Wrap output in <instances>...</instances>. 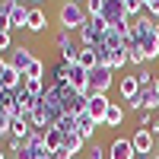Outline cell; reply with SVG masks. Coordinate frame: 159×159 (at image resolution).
<instances>
[{
	"instance_id": "cell-17",
	"label": "cell",
	"mask_w": 159,
	"mask_h": 159,
	"mask_svg": "<svg viewBox=\"0 0 159 159\" xmlns=\"http://www.w3.org/2000/svg\"><path fill=\"white\" fill-rule=\"evenodd\" d=\"M137 99H140V105L147 111H153V108H159V92L153 89V86H147V89H140L137 92Z\"/></svg>"
},
{
	"instance_id": "cell-6",
	"label": "cell",
	"mask_w": 159,
	"mask_h": 159,
	"mask_svg": "<svg viewBox=\"0 0 159 159\" xmlns=\"http://www.w3.org/2000/svg\"><path fill=\"white\" fill-rule=\"evenodd\" d=\"M67 86H73L76 92L89 96V70L80 64H67Z\"/></svg>"
},
{
	"instance_id": "cell-18",
	"label": "cell",
	"mask_w": 159,
	"mask_h": 159,
	"mask_svg": "<svg viewBox=\"0 0 159 159\" xmlns=\"http://www.w3.org/2000/svg\"><path fill=\"white\" fill-rule=\"evenodd\" d=\"M76 64H80V67H86V70H96V67H99L96 48H80V54H76Z\"/></svg>"
},
{
	"instance_id": "cell-26",
	"label": "cell",
	"mask_w": 159,
	"mask_h": 159,
	"mask_svg": "<svg viewBox=\"0 0 159 159\" xmlns=\"http://www.w3.org/2000/svg\"><path fill=\"white\" fill-rule=\"evenodd\" d=\"M156 124V118H153V111H147V108H143L140 115H137V127H143V130H150Z\"/></svg>"
},
{
	"instance_id": "cell-7",
	"label": "cell",
	"mask_w": 159,
	"mask_h": 159,
	"mask_svg": "<svg viewBox=\"0 0 159 159\" xmlns=\"http://www.w3.org/2000/svg\"><path fill=\"white\" fill-rule=\"evenodd\" d=\"M130 143H134V150H137V153H143V156H153V153L159 150L156 137L150 134V130H143V127H137L134 134H130Z\"/></svg>"
},
{
	"instance_id": "cell-21",
	"label": "cell",
	"mask_w": 159,
	"mask_h": 159,
	"mask_svg": "<svg viewBox=\"0 0 159 159\" xmlns=\"http://www.w3.org/2000/svg\"><path fill=\"white\" fill-rule=\"evenodd\" d=\"M127 64H134L137 70H140V67H147V57H143V51H140L137 45H127Z\"/></svg>"
},
{
	"instance_id": "cell-38",
	"label": "cell",
	"mask_w": 159,
	"mask_h": 159,
	"mask_svg": "<svg viewBox=\"0 0 159 159\" xmlns=\"http://www.w3.org/2000/svg\"><path fill=\"white\" fill-rule=\"evenodd\" d=\"M143 3H153V0H143Z\"/></svg>"
},
{
	"instance_id": "cell-1",
	"label": "cell",
	"mask_w": 159,
	"mask_h": 159,
	"mask_svg": "<svg viewBox=\"0 0 159 159\" xmlns=\"http://www.w3.org/2000/svg\"><path fill=\"white\" fill-rule=\"evenodd\" d=\"M127 45H137L143 51L147 64L159 57V19H150L147 13L137 19H130V32H127Z\"/></svg>"
},
{
	"instance_id": "cell-16",
	"label": "cell",
	"mask_w": 159,
	"mask_h": 159,
	"mask_svg": "<svg viewBox=\"0 0 159 159\" xmlns=\"http://www.w3.org/2000/svg\"><path fill=\"white\" fill-rule=\"evenodd\" d=\"M124 108H121V105H118V102H111L108 105V111H105V118H102V127H121L124 124Z\"/></svg>"
},
{
	"instance_id": "cell-33",
	"label": "cell",
	"mask_w": 159,
	"mask_h": 159,
	"mask_svg": "<svg viewBox=\"0 0 159 159\" xmlns=\"http://www.w3.org/2000/svg\"><path fill=\"white\" fill-rule=\"evenodd\" d=\"M153 89H156V92H159V73H156V80H153Z\"/></svg>"
},
{
	"instance_id": "cell-5",
	"label": "cell",
	"mask_w": 159,
	"mask_h": 159,
	"mask_svg": "<svg viewBox=\"0 0 159 159\" xmlns=\"http://www.w3.org/2000/svg\"><path fill=\"white\" fill-rule=\"evenodd\" d=\"M54 45H57V51H61V61L64 64H76V54H80V45L70 38V32H57V38H54Z\"/></svg>"
},
{
	"instance_id": "cell-34",
	"label": "cell",
	"mask_w": 159,
	"mask_h": 159,
	"mask_svg": "<svg viewBox=\"0 0 159 159\" xmlns=\"http://www.w3.org/2000/svg\"><path fill=\"white\" fill-rule=\"evenodd\" d=\"M124 3H143V0H124Z\"/></svg>"
},
{
	"instance_id": "cell-19",
	"label": "cell",
	"mask_w": 159,
	"mask_h": 159,
	"mask_svg": "<svg viewBox=\"0 0 159 159\" xmlns=\"http://www.w3.org/2000/svg\"><path fill=\"white\" fill-rule=\"evenodd\" d=\"M45 147H48V153H57L64 147V134H61L57 127H48L45 130Z\"/></svg>"
},
{
	"instance_id": "cell-3",
	"label": "cell",
	"mask_w": 159,
	"mask_h": 159,
	"mask_svg": "<svg viewBox=\"0 0 159 159\" xmlns=\"http://www.w3.org/2000/svg\"><path fill=\"white\" fill-rule=\"evenodd\" d=\"M105 32H108V25H105L102 16H89L86 25L80 29V48H99L105 42Z\"/></svg>"
},
{
	"instance_id": "cell-24",
	"label": "cell",
	"mask_w": 159,
	"mask_h": 159,
	"mask_svg": "<svg viewBox=\"0 0 159 159\" xmlns=\"http://www.w3.org/2000/svg\"><path fill=\"white\" fill-rule=\"evenodd\" d=\"M57 130H61V134H76V115H64Z\"/></svg>"
},
{
	"instance_id": "cell-36",
	"label": "cell",
	"mask_w": 159,
	"mask_h": 159,
	"mask_svg": "<svg viewBox=\"0 0 159 159\" xmlns=\"http://www.w3.org/2000/svg\"><path fill=\"white\" fill-rule=\"evenodd\" d=\"M153 159H159V150H156V153H153Z\"/></svg>"
},
{
	"instance_id": "cell-10",
	"label": "cell",
	"mask_w": 159,
	"mask_h": 159,
	"mask_svg": "<svg viewBox=\"0 0 159 159\" xmlns=\"http://www.w3.org/2000/svg\"><path fill=\"white\" fill-rule=\"evenodd\" d=\"M96 127H99V121H96L89 111H80V115H76V134L83 137V143H92V140H96Z\"/></svg>"
},
{
	"instance_id": "cell-8",
	"label": "cell",
	"mask_w": 159,
	"mask_h": 159,
	"mask_svg": "<svg viewBox=\"0 0 159 159\" xmlns=\"http://www.w3.org/2000/svg\"><path fill=\"white\" fill-rule=\"evenodd\" d=\"M108 159H137V150H134V143H130V137H115L108 143Z\"/></svg>"
},
{
	"instance_id": "cell-25",
	"label": "cell",
	"mask_w": 159,
	"mask_h": 159,
	"mask_svg": "<svg viewBox=\"0 0 159 159\" xmlns=\"http://www.w3.org/2000/svg\"><path fill=\"white\" fill-rule=\"evenodd\" d=\"M0 29H3V32H13V29H10V0H0Z\"/></svg>"
},
{
	"instance_id": "cell-12",
	"label": "cell",
	"mask_w": 159,
	"mask_h": 159,
	"mask_svg": "<svg viewBox=\"0 0 159 159\" xmlns=\"http://www.w3.org/2000/svg\"><path fill=\"white\" fill-rule=\"evenodd\" d=\"M108 96H105V92H96V96H89V102H86V111L96 118L99 121V127H102V118H105V111H108Z\"/></svg>"
},
{
	"instance_id": "cell-15",
	"label": "cell",
	"mask_w": 159,
	"mask_h": 159,
	"mask_svg": "<svg viewBox=\"0 0 159 159\" xmlns=\"http://www.w3.org/2000/svg\"><path fill=\"white\" fill-rule=\"evenodd\" d=\"M118 92H121V99H124V102L137 99V92H140L137 76H134V73H130V76H124V73H121V80H118Z\"/></svg>"
},
{
	"instance_id": "cell-32",
	"label": "cell",
	"mask_w": 159,
	"mask_h": 159,
	"mask_svg": "<svg viewBox=\"0 0 159 159\" xmlns=\"http://www.w3.org/2000/svg\"><path fill=\"white\" fill-rule=\"evenodd\" d=\"M51 159H73V156H70V153H67V150H64V147H61V150H57V153H51Z\"/></svg>"
},
{
	"instance_id": "cell-29",
	"label": "cell",
	"mask_w": 159,
	"mask_h": 159,
	"mask_svg": "<svg viewBox=\"0 0 159 159\" xmlns=\"http://www.w3.org/2000/svg\"><path fill=\"white\" fill-rule=\"evenodd\" d=\"M102 10H105V0H86V13L89 16H102Z\"/></svg>"
},
{
	"instance_id": "cell-4",
	"label": "cell",
	"mask_w": 159,
	"mask_h": 159,
	"mask_svg": "<svg viewBox=\"0 0 159 159\" xmlns=\"http://www.w3.org/2000/svg\"><path fill=\"white\" fill-rule=\"evenodd\" d=\"M115 86V73L108 67H96L89 70V96H96V92H108Z\"/></svg>"
},
{
	"instance_id": "cell-28",
	"label": "cell",
	"mask_w": 159,
	"mask_h": 159,
	"mask_svg": "<svg viewBox=\"0 0 159 159\" xmlns=\"http://www.w3.org/2000/svg\"><path fill=\"white\" fill-rule=\"evenodd\" d=\"M0 137H10V111L0 105Z\"/></svg>"
},
{
	"instance_id": "cell-14",
	"label": "cell",
	"mask_w": 159,
	"mask_h": 159,
	"mask_svg": "<svg viewBox=\"0 0 159 159\" xmlns=\"http://www.w3.org/2000/svg\"><path fill=\"white\" fill-rule=\"evenodd\" d=\"M29 134H32L29 118H25V115H10V137H16V140H29Z\"/></svg>"
},
{
	"instance_id": "cell-22",
	"label": "cell",
	"mask_w": 159,
	"mask_h": 159,
	"mask_svg": "<svg viewBox=\"0 0 159 159\" xmlns=\"http://www.w3.org/2000/svg\"><path fill=\"white\" fill-rule=\"evenodd\" d=\"M86 159H108V150H105L99 140H92L89 147H86Z\"/></svg>"
},
{
	"instance_id": "cell-20",
	"label": "cell",
	"mask_w": 159,
	"mask_h": 159,
	"mask_svg": "<svg viewBox=\"0 0 159 159\" xmlns=\"http://www.w3.org/2000/svg\"><path fill=\"white\" fill-rule=\"evenodd\" d=\"M83 147H86V143H83V137H80V134H64V150H67L70 156L83 153Z\"/></svg>"
},
{
	"instance_id": "cell-11",
	"label": "cell",
	"mask_w": 159,
	"mask_h": 159,
	"mask_svg": "<svg viewBox=\"0 0 159 159\" xmlns=\"http://www.w3.org/2000/svg\"><path fill=\"white\" fill-rule=\"evenodd\" d=\"M48 29V13L42 7H29V22H25V32H32V35H42Z\"/></svg>"
},
{
	"instance_id": "cell-30",
	"label": "cell",
	"mask_w": 159,
	"mask_h": 159,
	"mask_svg": "<svg viewBox=\"0 0 159 159\" xmlns=\"http://www.w3.org/2000/svg\"><path fill=\"white\" fill-rule=\"evenodd\" d=\"M13 45H16V42H13V32L0 29V51H13Z\"/></svg>"
},
{
	"instance_id": "cell-23",
	"label": "cell",
	"mask_w": 159,
	"mask_h": 159,
	"mask_svg": "<svg viewBox=\"0 0 159 159\" xmlns=\"http://www.w3.org/2000/svg\"><path fill=\"white\" fill-rule=\"evenodd\" d=\"M134 76H137V83H140V89H147V86H153V80H156V73H153L150 67H140V70H137Z\"/></svg>"
},
{
	"instance_id": "cell-27",
	"label": "cell",
	"mask_w": 159,
	"mask_h": 159,
	"mask_svg": "<svg viewBox=\"0 0 159 159\" xmlns=\"http://www.w3.org/2000/svg\"><path fill=\"white\" fill-rule=\"evenodd\" d=\"M25 76H35V80H45V61L42 57H35L32 61V67H29V73Z\"/></svg>"
},
{
	"instance_id": "cell-9",
	"label": "cell",
	"mask_w": 159,
	"mask_h": 159,
	"mask_svg": "<svg viewBox=\"0 0 159 159\" xmlns=\"http://www.w3.org/2000/svg\"><path fill=\"white\" fill-rule=\"evenodd\" d=\"M32 61H35V54H32V48H25V45H13V51H10V64L16 67L22 76L29 73V67H32Z\"/></svg>"
},
{
	"instance_id": "cell-35",
	"label": "cell",
	"mask_w": 159,
	"mask_h": 159,
	"mask_svg": "<svg viewBox=\"0 0 159 159\" xmlns=\"http://www.w3.org/2000/svg\"><path fill=\"white\" fill-rule=\"evenodd\" d=\"M0 159H7V150H0Z\"/></svg>"
},
{
	"instance_id": "cell-31",
	"label": "cell",
	"mask_w": 159,
	"mask_h": 159,
	"mask_svg": "<svg viewBox=\"0 0 159 159\" xmlns=\"http://www.w3.org/2000/svg\"><path fill=\"white\" fill-rule=\"evenodd\" d=\"M143 10H147L150 19H159V0H153V3H143Z\"/></svg>"
},
{
	"instance_id": "cell-13",
	"label": "cell",
	"mask_w": 159,
	"mask_h": 159,
	"mask_svg": "<svg viewBox=\"0 0 159 159\" xmlns=\"http://www.w3.org/2000/svg\"><path fill=\"white\" fill-rule=\"evenodd\" d=\"M29 22V7L22 0H10V29H25Z\"/></svg>"
},
{
	"instance_id": "cell-2",
	"label": "cell",
	"mask_w": 159,
	"mask_h": 159,
	"mask_svg": "<svg viewBox=\"0 0 159 159\" xmlns=\"http://www.w3.org/2000/svg\"><path fill=\"white\" fill-rule=\"evenodd\" d=\"M86 19H89V13H86L83 3H70V0H64L61 10H57V22H61L64 32H80L86 25Z\"/></svg>"
},
{
	"instance_id": "cell-37",
	"label": "cell",
	"mask_w": 159,
	"mask_h": 159,
	"mask_svg": "<svg viewBox=\"0 0 159 159\" xmlns=\"http://www.w3.org/2000/svg\"><path fill=\"white\" fill-rule=\"evenodd\" d=\"M32 3H35V7H38V3H42V0H32Z\"/></svg>"
}]
</instances>
